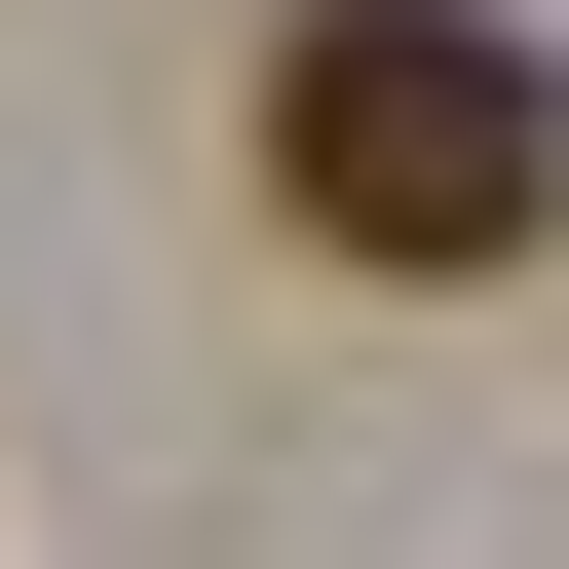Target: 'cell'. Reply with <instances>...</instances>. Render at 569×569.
Instances as JSON below:
<instances>
[{
    "instance_id": "obj_1",
    "label": "cell",
    "mask_w": 569,
    "mask_h": 569,
    "mask_svg": "<svg viewBox=\"0 0 569 569\" xmlns=\"http://www.w3.org/2000/svg\"><path fill=\"white\" fill-rule=\"evenodd\" d=\"M266 228L305 266H531L569 228V77L493 0H305L266 39Z\"/></svg>"
}]
</instances>
